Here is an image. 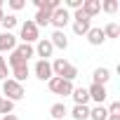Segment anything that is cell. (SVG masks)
Returning a JSON list of instances; mask_svg holds the SVG:
<instances>
[{
    "instance_id": "obj_1",
    "label": "cell",
    "mask_w": 120,
    "mask_h": 120,
    "mask_svg": "<svg viewBox=\"0 0 120 120\" xmlns=\"http://www.w3.org/2000/svg\"><path fill=\"white\" fill-rule=\"evenodd\" d=\"M24 85L21 82H17V80H12V78H7V80H3V99H10V101H21L24 99Z\"/></svg>"
},
{
    "instance_id": "obj_2",
    "label": "cell",
    "mask_w": 120,
    "mask_h": 120,
    "mask_svg": "<svg viewBox=\"0 0 120 120\" xmlns=\"http://www.w3.org/2000/svg\"><path fill=\"white\" fill-rule=\"evenodd\" d=\"M71 21H73V33L75 35H87V31L92 28V19L82 12V10H75L71 14Z\"/></svg>"
},
{
    "instance_id": "obj_3",
    "label": "cell",
    "mask_w": 120,
    "mask_h": 120,
    "mask_svg": "<svg viewBox=\"0 0 120 120\" xmlns=\"http://www.w3.org/2000/svg\"><path fill=\"white\" fill-rule=\"evenodd\" d=\"M19 38H21L26 45H33V42L40 40V28L33 24V19H26V21L21 24V28H19Z\"/></svg>"
},
{
    "instance_id": "obj_4",
    "label": "cell",
    "mask_w": 120,
    "mask_h": 120,
    "mask_svg": "<svg viewBox=\"0 0 120 120\" xmlns=\"http://www.w3.org/2000/svg\"><path fill=\"white\" fill-rule=\"evenodd\" d=\"M47 87L52 94H59V97H71V92H73V82H68L64 78H49Z\"/></svg>"
},
{
    "instance_id": "obj_5",
    "label": "cell",
    "mask_w": 120,
    "mask_h": 120,
    "mask_svg": "<svg viewBox=\"0 0 120 120\" xmlns=\"http://www.w3.org/2000/svg\"><path fill=\"white\" fill-rule=\"evenodd\" d=\"M71 24V12L66 7H59L52 12V19H49V26H54V31H64L66 26Z\"/></svg>"
},
{
    "instance_id": "obj_6",
    "label": "cell",
    "mask_w": 120,
    "mask_h": 120,
    "mask_svg": "<svg viewBox=\"0 0 120 120\" xmlns=\"http://www.w3.org/2000/svg\"><path fill=\"white\" fill-rule=\"evenodd\" d=\"M87 94H90V101H94V104L99 106V104H104V101H106L108 90H106V85H97V82H92V85L87 87Z\"/></svg>"
},
{
    "instance_id": "obj_7",
    "label": "cell",
    "mask_w": 120,
    "mask_h": 120,
    "mask_svg": "<svg viewBox=\"0 0 120 120\" xmlns=\"http://www.w3.org/2000/svg\"><path fill=\"white\" fill-rule=\"evenodd\" d=\"M33 73H35V78L42 80V82H47L49 78H54V75H52V64H49V61H42V59H38V61H35Z\"/></svg>"
},
{
    "instance_id": "obj_8",
    "label": "cell",
    "mask_w": 120,
    "mask_h": 120,
    "mask_svg": "<svg viewBox=\"0 0 120 120\" xmlns=\"http://www.w3.org/2000/svg\"><path fill=\"white\" fill-rule=\"evenodd\" d=\"M35 54L42 59V61H49V56H52V52H54V47H52V42H49V38H40L38 42H35Z\"/></svg>"
},
{
    "instance_id": "obj_9",
    "label": "cell",
    "mask_w": 120,
    "mask_h": 120,
    "mask_svg": "<svg viewBox=\"0 0 120 120\" xmlns=\"http://www.w3.org/2000/svg\"><path fill=\"white\" fill-rule=\"evenodd\" d=\"M17 47V35L7 33V31H0V54L3 52H12Z\"/></svg>"
},
{
    "instance_id": "obj_10",
    "label": "cell",
    "mask_w": 120,
    "mask_h": 120,
    "mask_svg": "<svg viewBox=\"0 0 120 120\" xmlns=\"http://www.w3.org/2000/svg\"><path fill=\"white\" fill-rule=\"evenodd\" d=\"M85 38H87V42H90V45H94V47H101V45L106 42L104 31H101V28H97V26H92V28L87 31V35H85Z\"/></svg>"
},
{
    "instance_id": "obj_11",
    "label": "cell",
    "mask_w": 120,
    "mask_h": 120,
    "mask_svg": "<svg viewBox=\"0 0 120 120\" xmlns=\"http://www.w3.org/2000/svg\"><path fill=\"white\" fill-rule=\"evenodd\" d=\"M12 71V80H17V82H21L24 85V80H28V75H31V68H28V64H17V66H12L10 68Z\"/></svg>"
},
{
    "instance_id": "obj_12",
    "label": "cell",
    "mask_w": 120,
    "mask_h": 120,
    "mask_svg": "<svg viewBox=\"0 0 120 120\" xmlns=\"http://www.w3.org/2000/svg\"><path fill=\"white\" fill-rule=\"evenodd\" d=\"M90 19L92 17H97L99 12H101V0H82V7H80Z\"/></svg>"
},
{
    "instance_id": "obj_13",
    "label": "cell",
    "mask_w": 120,
    "mask_h": 120,
    "mask_svg": "<svg viewBox=\"0 0 120 120\" xmlns=\"http://www.w3.org/2000/svg\"><path fill=\"white\" fill-rule=\"evenodd\" d=\"M49 42H52L54 49H66V47H68V38H66L64 31H54L52 38H49Z\"/></svg>"
},
{
    "instance_id": "obj_14",
    "label": "cell",
    "mask_w": 120,
    "mask_h": 120,
    "mask_svg": "<svg viewBox=\"0 0 120 120\" xmlns=\"http://www.w3.org/2000/svg\"><path fill=\"white\" fill-rule=\"evenodd\" d=\"M19 59H24V61H28L31 56H35V49H33V45H26V42H21V45H17L14 49H12Z\"/></svg>"
},
{
    "instance_id": "obj_15",
    "label": "cell",
    "mask_w": 120,
    "mask_h": 120,
    "mask_svg": "<svg viewBox=\"0 0 120 120\" xmlns=\"http://www.w3.org/2000/svg\"><path fill=\"white\" fill-rule=\"evenodd\" d=\"M71 97H73L75 106H87V101H90V94H87V87H73Z\"/></svg>"
},
{
    "instance_id": "obj_16",
    "label": "cell",
    "mask_w": 120,
    "mask_h": 120,
    "mask_svg": "<svg viewBox=\"0 0 120 120\" xmlns=\"http://www.w3.org/2000/svg\"><path fill=\"white\" fill-rule=\"evenodd\" d=\"M49 64H52V75H54V78H61L71 61H66L64 56H59V59H54V61H49Z\"/></svg>"
},
{
    "instance_id": "obj_17",
    "label": "cell",
    "mask_w": 120,
    "mask_h": 120,
    "mask_svg": "<svg viewBox=\"0 0 120 120\" xmlns=\"http://www.w3.org/2000/svg\"><path fill=\"white\" fill-rule=\"evenodd\" d=\"M108 80H111V71H108V68H104V66L94 68V73H92V82H97V85H106Z\"/></svg>"
},
{
    "instance_id": "obj_18",
    "label": "cell",
    "mask_w": 120,
    "mask_h": 120,
    "mask_svg": "<svg viewBox=\"0 0 120 120\" xmlns=\"http://www.w3.org/2000/svg\"><path fill=\"white\" fill-rule=\"evenodd\" d=\"M66 113H68V108H66V104H61V101H56V104L49 106V115H52V120H64Z\"/></svg>"
},
{
    "instance_id": "obj_19",
    "label": "cell",
    "mask_w": 120,
    "mask_h": 120,
    "mask_svg": "<svg viewBox=\"0 0 120 120\" xmlns=\"http://www.w3.org/2000/svg\"><path fill=\"white\" fill-rule=\"evenodd\" d=\"M33 5H35L38 10H45V12H54V10L61 7L59 0H33Z\"/></svg>"
},
{
    "instance_id": "obj_20",
    "label": "cell",
    "mask_w": 120,
    "mask_h": 120,
    "mask_svg": "<svg viewBox=\"0 0 120 120\" xmlns=\"http://www.w3.org/2000/svg\"><path fill=\"white\" fill-rule=\"evenodd\" d=\"M49 19H52V12L38 10V12H35V17H33V24H35L38 28H42V26H49Z\"/></svg>"
},
{
    "instance_id": "obj_21",
    "label": "cell",
    "mask_w": 120,
    "mask_h": 120,
    "mask_svg": "<svg viewBox=\"0 0 120 120\" xmlns=\"http://www.w3.org/2000/svg\"><path fill=\"white\" fill-rule=\"evenodd\" d=\"M106 118H108V111H106V106H104V104H99V106L90 108V120H106Z\"/></svg>"
},
{
    "instance_id": "obj_22",
    "label": "cell",
    "mask_w": 120,
    "mask_h": 120,
    "mask_svg": "<svg viewBox=\"0 0 120 120\" xmlns=\"http://www.w3.org/2000/svg\"><path fill=\"white\" fill-rule=\"evenodd\" d=\"M73 120H90V106H73Z\"/></svg>"
},
{
    "instance_id": "obj_23",
    "label": "cell",
    "mask_w": 120,
    "mask_h": 120,
    "mask_svg": "<svg viewBox=\"0 0 120 120\" xmlns=\"http://www.w3.org/2000/svg\"><path fill=\"white\" fill-rule=\"evenodd\" d=\"M0 24H3V28H5L7 33H12V28L19 24V19H17V14H12V12H10V14H5V17H3V21H0Z\"/></svg>"
},
{
    "instance_id": "obj_24",
    "label": "cell",
    "mask_w": 120,
    "mask_h": 120,
    "mask_svg": "<svg viewBox=\"0 0 120 120\" xmlns=\"http://www.w3.org/2000/svg\"><path fill=\"white\" fill-rule=\"evenodd\" d=\"M101 31H104V35H106V40H108V38H120V26H118L115 21H111V24H106V26H104Z\"/></svg>"
},
{
    "instance_id": "obj_25",
    "label": "cell",
    "mask_w": 120,
    "mask_h": 120,
    "mask_svg": "<svg viewBox=\"0 0 120 120\" xmlns=\"http://www.w3.org/2000/svg\"><path fill=\"white\" fill-rule=\"evenodd\" d=\"M118 0H104V3H101V10L106 12V14H113V12H118Z\"/></svg>"
},
{
    "instance_id": "obj_26",
    "label": "cell",
    "mask_w": 120,
    "mask_h": 120,
    "mask_svg": "<svg viewBox=\"0 0 120 120\" xmlns=\"http://www.w3.org/2000/svg\"><path fill=\"white\" fill-rule=\"evenodd\" d=\"M7 75H10V68H7V61H5V56L0 54V82H3V80H7Z\"/></svg>"
},
{
    "instance_id": "obj_27",
    "label": "cell",
    "mask_w": 120,
    "mask_h": 120,
    "mask_svg": "<svg viewBox=\"0 0 120 120\" xmlns=\"http://www.w3.org/2000/svg\"><path fill=\"white\" fill-rule=\"evenodd\" d=\"M14 111V101H10V99H3V104H0V113L3 115H10Z\"/></svg>"
},
{
    "instance_id": "obj_28",
    "label": "cell",
    "mask_w": 120,
    "mask_h": 120,
    "mask_svg": "<svg viewBox=\"0 0 120 120\" xmlns=\"http://www.w3.org/2000/svg\"><path fill=\"white\" fill-rule=\"evenodd\" d=\"M7 5H10V10H12V14H14V12H19V10L26 7V0H10Z\"/></svg>"
},
{
    "instance_id": "obj_29",
    "label": "cell",
    "mask_w": 120,
    "mask_h": 120,
    "mask_svg": "<svg viewBox=\"0 0 120 120\" xmlns=\"http://www.w3.org/2000/svg\"><path fill=\"white\" fill-rule=\"evenodd\" d=\"M82 7V0H66V10H80Z\"/></svg>"
},
{
    "instance_id": "obj_30",
    "label": "cell",
    "mask_w": 120,
    "mask_h": 120,
    "mask_svg": "<svg viewBox=\"0 0 120 120\" xmlns=\"http://www.w3.org/2000/svg\"><path fill=\"white\" fill-rule=\"evenodd\" d=\"M106 111H108V115H120V101H113Z\"/></svg>"
},
{
    "instance_id": "obj_31",
    "label": "cell",
    "mask_w": 120,
    "mask_h": 120,
    "mask_svg": "<svg viewBox=\"0 0 120 120\" xmlns=\"http://www.w3.org/2000/svg\"><path fill=\"white\" fill-rule=\"evenodd\" d=\"M3 17H5V3L0 0V21H3Z\"/></svg>"
},
{
    "instance_id": "obj_32",
    "label": "cell",
    "mask_w": 120,
    "mask_h": 120,
    "mask_svg": "<svg viewBox=\"0 0 120 120\" xmlns=\"http://www.w3.org/2000/svg\"><path fill=\"white\" fill-rule=\"evenodd\" d=\"M3 120H19V118H17L14 113H10V115H3Z\"/></svg>"
},
{
    "instance_id": "obj_33",
    "label": "cell",
    "mask_w": 120,
    "mask_h": 120,
    "mask_svg": "<svg viewBox=\"0 0 120 120\" xmlns=\"http://www.w3.org/2000/svg\"><path fill=\"white\" fill-rule=\"evenodd\" d=\"M106 120H120V115H108Z\"/></svg>"
},
{
    "instance_id": "obj_34",
    "label": "cell",
    "mask_w": 120,
    "mask_h": 120,
    "mask_svg": "<svg viewBox=\"0 0 120 120\" xmlns=\"http://www.w3.org/2000/svg\"><path fill=\"white\" fill-rule=\"evenodd\" d=\"M0 104H3V94H0Z\"/></svg>"
}]
</instances>
